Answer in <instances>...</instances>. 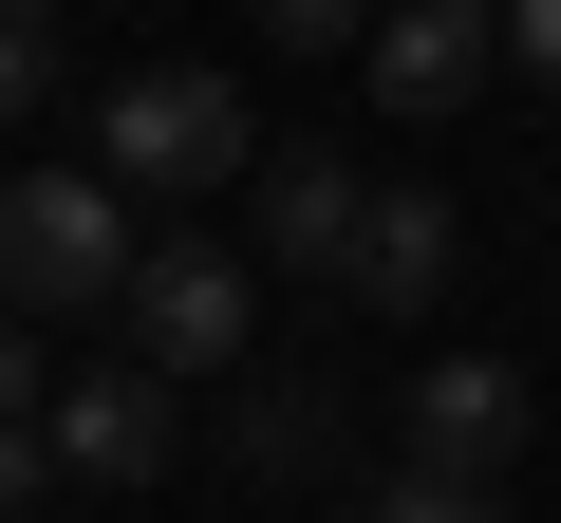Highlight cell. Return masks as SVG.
Returning a JSON list of instances; mask_svg holds the SVG:
<instances>
[{"instance_id":"obj_4","label":"cell","mask_w":561,"mask_h":523,"mask_svg":"<svg viewBox=\"0 0 561 523\" xmlns=\"http://www.w3.org/2000/svg\"><path fill=\"white\" fill-rule=\"evenodd\" d=\"M38 430H57V467H76V486H150V467L187 449V393H169L150 356H94V374H57V411H38Z\"/></svg>"},{"instance_id":"obj_6","label":"cell","mask_w":561,"mask_h":523,"mask_svg":"<svg viewBox=\"0 0 561 523\" xmlns=\"http://www.w3.org/2000/svg\"><path fill=\"white\" fill-rule=\"evenodd\" d=\"M393 430H412V467H431V486H486V467H524V430H542V411H524V374H505V356H431V374L393 393Z\"/></svg>"},{"instance_id":"obj_11","label":"cell","mask_w":561,"mask_h":523,"mask_svg":"<svg viewBox=\"0 0 561 523\" xmlns=\"http://www.w3.org/2000/svg\"><path fill=\"white\" fill-rule=\"evenodd\" d=\"M337 523H486V486H431V467H393V486H356Z\"/></svg>"},{"instance_id":"obj_8","label":"cell","mask_w":561,"mask_h":523,"mask_svg":"<svg viewBox=\"0 0 561 523\" xmlns=\"http://www.w3.org/2000/svg\"><path fill=\"white\" fill-rule=\"evenodd\" d=\"M449 262H468L449 187H375V206H356V262H337V300H356V318H431V300H449Z\"/></svg>"},{"instance_id":"obj_7","label":"cell","mask_w":561,"mask_h":523,"mask_svg":"<svg viewBox=\"0 0 561 523\" xmlns=\"http://www.w3.org/2000/svg\"><path fill=\"white\" fill-rule=\"evenodd\" d=\"M225 467H243V486H337V467H356L337 374H225Z\"/></svg>"},{"instance_id":"obj_12","label":"cell","mask_w":561,"mask_h":523,"mask_svg":"<svg viewBox=\"0 0 561 523\" xmlns=\"http://www.w3.org/2000/svg\"><path fill=\"white\" fill-rule=\"evenodd\" d=\"M262 20L300 38V57H356V38H375V0H262Z\"/></svg>"},{"instance_id":"obj_1","label":"cell","mask_w":561,"mask_h":523,"mask_svg":"<svg viewBox=\"0 0 561 523\" xmlns=\"http://www.w3.org/2000/svg\"><path fill=\"white\" fill-rule=\"evenodd\" d=\"M94 300H131V187H94V168H20L0 187V318H94Z\"/></svg>"},{"instance_id":"obj_5","label":"cell","mask_w":561,"mask_h":523,"mask_svg":"<svg viewBox=\"0 0 561 523\" xmlns=\"http://www.w3.org/2000/svg\"><path fill=\"white\" fill-rule=\"evenodd\" d=\"M375 113H468L505 75V0H375Z\"/></svg>"},{"instance_id":"obj_3","label":"cell","mask_w":561,"mask_h":523,"mask_svg":"<svg viewBox=\"0 0 561 523\" xmlns=\"http://www.w3.org/2000/svg\"><path fill=\"white\" fill-rule=\"evenodd\" d=\"M131 356L187 393V374H243V337H262V262L243 243H131Z\"/></svg>"},{"instance_id":"obj_10","label":"cell","mask_w":561,"mask_h":523,"mask_svg":"<svg viewBox=\"0 0 561 523\" xmlns=\"http://www.w3.org/2000/svg\"><path fill=\"white\" fill-rule=\"evenodd\" d=\"M57 75H76V57H57V20H38V0H0V131H20Z\"/></svg>"},{"instance_id":"obj_13","label":"cell","mask_w":561,"mask_h":523,"mask_svg":"<svg viewBox=\"0 0 561 523\" xmlns=\"http://www.w3.org/2000/svg\"><path fill=\"white\" fill-rule=\"evenodd\" d=\"M38 486H57V430H38V411H20V430H0V523H20V504H38Z\"/></svg>"},{"instance_id":"obj_2","label":"cell","mask_w":561,"mask_h":523,"mask_svg":"<svg viewBox=\"0 0 561 523\" xmlns=\"http://www.w3.org/2000/svg\"><path fill=\"white\" fill-rule=\"evenodd\" d=\"M243 168H262V131H243V75H187V57L113 75V113H94V187H150V206H187V187H243Z\"/></svg>"},{"instance_id":"obj_14","label":"cell","mask_w":561,"mask_h":523,"mask_svg":"<svg viewBox=\"0 0 561 523\" xmlns=\"http://www.w3.org/2000/svg\"><path fill=\"white\" fill-rule=\"evenodd\" d=\"M505 57H524V75H561V0H505Z\"/></svg>"},{"instance_id":"obj_9","label":"cell","mask_w":561,"mask_h":523,"mask_svg":"<svg viewBox=\"0 0 561 523\" xmlns=\"http://www.w3.org/2000/svg\"><path fill=\"white\" fill-rule=\"evenodd\" d=\"M356 206H375V187H356L337 150H262V168H243V224H262L280 281H337V262H356Z\"/></svg>"}]
</instances>
